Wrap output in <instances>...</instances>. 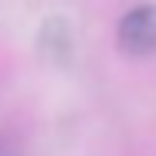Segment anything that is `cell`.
<instances>
[{
    "label": "cell",
    "mask_w": 156,
    "mask_h": 156,
    "mask_svg": "<svg viewBox=\"0 0 156 156\" xmlns=\"http://www.w3.org/2000/svg\"><path fill=\"white\" fill-rule=\"evenodd\" d=\"M119 51L129 58H149L156 51V7L139 4L119 20Z\"/></svg>",
    "instance_id": "1"
}]
</instances>
